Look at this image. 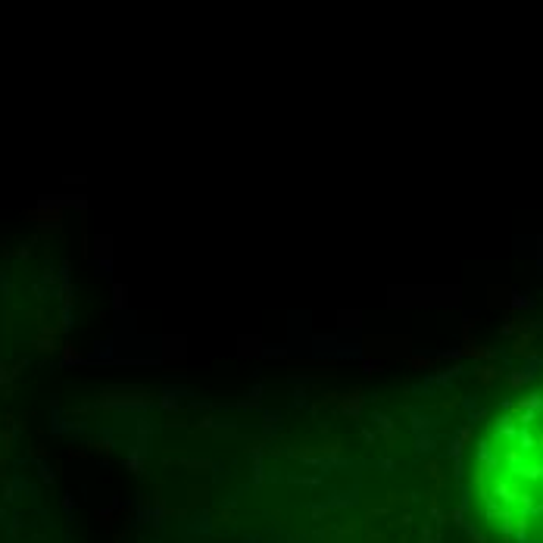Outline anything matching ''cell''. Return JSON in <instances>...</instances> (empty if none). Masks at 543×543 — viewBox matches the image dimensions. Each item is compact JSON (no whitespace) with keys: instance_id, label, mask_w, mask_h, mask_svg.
Returning <instances> with one entry per match:
<instances>
[{"instance_id":"obj_1","label":"cell","mask_w":543,"mask_h":543,"mask_svg":"<svg viewBox=\"0 0 543 543\" xmlns=\"http://www.w3.org/2000/svg\"><path fill=\"white\" fill-rule=\"evenodd\" d=\"M478 525L497 543H543V381L487 419L468 462Z\"/></svg>"}]
</instances>
